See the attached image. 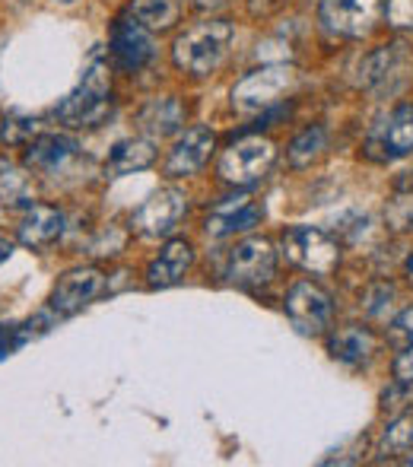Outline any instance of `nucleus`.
<instances>
[{
  "instance_id": "f257e3e1",
  "label": "nucleus",
  "mask_w": 413,
  "mask_h": 467,
  "mask_svg": "<svg viewBox=\"0 0 413 467\" xmlns=\"http://www.w3.org/2000/svg\"><path fill=\"white\" fill-rule=\"evenodd\" d=\"M235 38L232 23L226 19H204V23L185 29L172 45V61L181 74L207 77L226 61L229 45Z\"/></svg>"
},
{
  "instance_id": "f03ea898",
  "label": "nucleus",
  "mask_w": 413,
  "mask_h": 467,
  "mask_svg": "<svg viewBox=\"0 0 413 467\" xmlns=\"http://www.w3.org/2000/svg\"><path fill=\"white\" fill-rule=\"evenodd\" d=\"M111 111V74L99 55L87 64L77 89L55 109V118L67 128H93Z\"/></svg>"
},
{
  "instance_id": "7ed1b4c3",
  "label": "nucleus",
  "mask_w": 413,
  "mask_h": 467,
  "mask_svg": "<svg viewBox=\"0 0 413 467\" xmlns=\"http://www.w3.org/2000/svg\"><path fill=\"white\" fill-rule=\"evenodd\" d=\"M296 83V70L290 64H267L252 74H245L232 87V109L242 115H254V111H267L277 105L280 99L293 89Z\"/></svg>"
},
{
  "instance_id": "20e7f679",
  "label": "nucleus",
  "mask_w": 413,
  "mask_h": 467,
  "mask_svg": "<svg viewBox=\"0 0 413 467\" xmlns=\"http://www.w3.org/2000/svg\"><path fill=\"white\" fill-rule=\"evenodd\" d=\"M280 245H284V254L290 265L303 267L309 274H325L337 271L340 265V245L318 226H290L280 235Z\"/></svg>"
},
{
  "instance_id": "39448f33",
  "label": "nucleus",
  "mask_w": 413,
  "mask_h": 467,
  "mask_svg": "<svg viewBox=\"0 0 413 467\" xmlns=\"http://www.w3.org/2000/svg\"><path fill=\"white\" fill-rule=\"evenodd\" d=\"M277 160V147L267 137H242L220 156V179L226 185L248 188L271 172Z\"/></svg>"
},
{
  "instance_id": "423d86ee",
  "label": "nucleus",
  "mask_w": 413,
  "mask_h": 467,
  "mask_svg": "<svg viewBox=\"0 0 413 467\" xmlns=\"http://www.w3.org/2000/svg\"><path fill=\"white\" fill-rule=\"evenodd\" d=\"M188 213V197L179 188H160L137 207L130 226L143 239H166L179 229L181 216Z\"/></svg>"
},
{
  "instance_id": "0eeeda50",
  "label": "nucleus",
  "mask_w": 413,
  "mask_h": 467,
  "mask_svg": "<svg viewBox=\"0 0 413 467\" xmlns=\"http://www.w3.org/2000/svg\"><path fill=\"white\" fill-rule=\"evenodd\" d=\"M286 315H290L293 327L305 337H318L331 327L334 321V302L331 293L318 286L312 280H299L286 293Z\"/></svg>"
},
{
  "instance_id": "6e6552de",
  "label": "nucleus",
  "mask_w": 413,
  "mask_h": 467,
  "mask_svg": "<svg viewBox=\"0 0 413 467\" xmlns=\"http://www.w3.org/2000/svg\"><path fill=\"white\" fill-rule=\"evenodd\" d=\"M274 271H277V252H274L271 239H261V235H252V239L239 242V245L229 252V265H226V277L235 283V286H264V283L274 280Z\"/></svg>"
},
{
  "instance_id": "1a4fd4ad",
  "label": "nucleus",
  "mask_w": 413,
  "mask_h": 467,
  "mask_svg": "<svg viewBox=\"0 0 413 467\" xmlns=\"http://www.w3.org/2000/svg\"><path fill=\"white\" fill-rule=\"evenodd\" d=\"M108 51L124 74H137V70H143L150 61H153L156 45H153V36H150L147 26L128 13V16H118L115 23H111Z\"/></svg>"
},
{
  "instance_id": "9d476101",
  "label": "nucleus",
  "mask_w": 413,
  "mask_h": 467,
  "mask_svg": "<svg viewBox=\"0 0 413 467\" xmlns=\"http://www.w3.org/2000/svg\"><path fill=\"white\" fill-rule=\"evenodd\" d=\"M318 16L331 36L363 38L378 19V0H321Z\"/></svg>"
},
{
  "instance_id": "9b49d317",
  "label": "nucleus",
  "mask_w": 413,
  "mask_h": 467,
  "mask_svg": "<svg viewBox=\"0 0 413 467\" xmlns=\"http://www.w3.org/2000/svg\"><path fill=\"white\" fill-rule=\"evenodd\" d=\"M102 289H105V277L99 267H77V271H67L57 280L55 293H51V312H57V315L80 312V308L89 306Z\"/></svg>"
},
{
  "instance_id": "f8f14e48",
  "label": "nucleus",
  "mask_w": 413,
  "mask_h": 467,
  "mask_svg": "<svg viewBox=\"0 0 413 467\" xmlns=\"http://www.w3.org/2000/svg\"><path fill=\"white\" fill-rule=\"evenodd\" d=\"M216 147L213 130L207 128H188L185 134L175 140V147L169 150L166 160V175L169 179H188V175H198L207 166L210 153Z\"/></svg>"
},
{
  "instance_id": "ddd939ff",
  "label": "nucleus",
  "mask_w": 413,
  "mask_h": 467,
  "mask_svg": "<svg viewBox=\"0 0 413 467\" xmlns=\"http://www.w3.org/2000/svg\"><path fill=\"white\" fill-rule=\"evenodd\" d=\"M261 220H264V210H261V203H254L248 194L229 197V201L216 203L213 213L207 216V235L222 239V235L248 233V229H254Z\"/></svg>"
},
{
  "instance_id": "4468645a",
  "label": "nucleus",
  "mask_w": 413,
  "mask_h": 467,
  "mask_svg": "<svg viewBox=\"0 0 413 467\" xmlns=\"http://www.w3.org/2000/svg\"><path fill=\"white\" fill-rule=\"evenodd\" d=\"M194 265V248L188 245L185 239H172L162 245V252L150 261L147 267V283L153 289H166L175 286V283L185 280V274L191 271Z\"/></svg>"
},
{
  "instance_id": "2eb2a0df",
  "label": "nucleus",
  "mask_w": 413,
  "mask_h": 467,
  "mask_svg": "<svg viewBox=\"0 0 413 467\" xmlns=\"http://www.w3.org/2000/svg\"><path fill=\"white\" fill-rule=\"evenodd\" d=\"M64 233V213L48 203H29L19 220V242L26 248H51Z\"/></svg>"
},
{
  "instance_id": "dca6fc26",
  "label": "nucleus",
  "mask_w": 413,
  "mask_h": 467,
  "mask_svg": "<svg viewBox=\"0 0 413 467\" xmlns=\"http://www.w3.org/2000/svg\"><path fill=\"white\" fill-rule=\"evenodd\" d=\"M376 347H378L376 334L363 325H344L337 331H331V337H327V353L344 366L369 363Z\"/></svg>"
},
{
  "instance_id": "f3484780",
  "label": "nucleus",
  "mask_w": 413,
  "mask_h": 467,
  "mask_svg": "<svg viewBox=\"0 0 413 467\" xmlns=\"http://www.w3.org/2000/svg\"><path fill=\"white\" fill-rule=\"evenodd\" d=\"M77 156V140L67 134H38L26 147V166L36 172H57Z\"/></svg>"
},
{
  "instance_id": "a211bd4d",
  "label": "nucleus",
  "mask_w": 413,
  "mask_h": 467,
  "mask_svg": "<svg viewBox=\"0 0 413 467\" xmlns=\"http://www.w3.org/2000/svg\"><path fill=\"white\" fill-rule=\"evenodd\" d=\"M137 124L150 137H172L185 128V105L175 96L153 99V102H147L137 111Z\"/></svg>"
},
{
  "instance_id": "6ab92c4d",
  "label": "nucleus",
  "mask_w": 413,
  "mask_h": 467,
  "mask_svg": "<svg viewBox=\"0 0 413 467\" xmlns=\"http://www.w3.org/2000/svg\"><path fill=\"white\" fill-rule=\"evenodd\" d=\"M378 150L385 160H401L413 153V105H398L388 118L382 121L376 134Z\"/></svg>"
},
{
  "instance_id": "aec40b11",
  "label": "nucleus",
  "mask_w": 413,
  "mask_h": 467,
  "mask_svg": "<svg viewBox=\"0 0 413 467\" xmlns=\"http://www.w3.org/2000/svg\"><path fill=\"white\" fill-rule=\"evenodd\" d=\"M156 162V150L150 140H140V137H130V140H118L111 147L108 160H105V175L108 179H121V175L130 172H143Z\"/></svg>"
},
{
  "instance_id": "412c9836",
  "label": "nucleus",
  "mask_w": 413,
  "mask_h": 467,
  "mask_svg": "<svg viewBox=\"0 0 413 467\" xmlns=\"http://www.w3.org/2000/svg\"><path fill=\"white\" fill-rule=\"evenodd\" d=\"M130 16L140 19L150 32H166L179 23L181 4L179 0H130Z\"/></svg>"
},
{
  "instance_id": "4be33fe9",
  "label": "nucleus",
  "mask_w": 413,
  "mask_h": 467,
  "mask_svg": "<svg viewBox=\"0 0 413 467\" xmlns=\"http://www.w3.org/2000/svg\"><path fill=\"white\" fill-rule=\"evenodd\" d=\"M401 45H385V48L372 51L363 64V87L382 89L385 83L395 77V70H401Z\"/></svg>"
},
{
  "instance_id": "5701e85b",
  "label": "nucleus",
  "mask_w": 413,
  "mask_h": 467,
  "mask_svg": "<svg viewBox=\"0 0 413 467\" xmlns=\"http://www.w3.org/2000/svg\"><path fill=\"white\" fill-rule=\"evenodd\" d=\"M325 147H327V130L321 128V124L305 128L303 134L290 143V150H286V156H290V166H296V169L312 166V162L325 153Z\"/></svg>"
},
{
  "instance_id": "b1692460",
  "label": "nucleus",
  "mask_w": 413,
  "mask_h": 467,
  "mask_svg": "<svg viewBox=\"0 0 413 467\" xmlns=\"http://www.w3.org/2000/svg\"><path fill=\"white\" fill-rule=\"evenodd\" d=\"M413 445V417H398L385 426L382 432V442H378V451L382 455H398V451H410Z\"/></svg>"
},
{
  "instance_id": "393cba45",
  "label": "nucleus",
  "mask_w": 413,
  "mask_h": 467,
  "mask_svg": "<svg viewBox=\"0 0 413 467\" xmlns=\"http://www.w3.org/2000/svg\"><path fill=\"white\" fill-rule=\"evenodd\" d=\"M385 223L391 233H410L413 229V188L398 191L388 203H385Z\"/></svg>"
},
{
  "instance_id": "a878e982",
  "label": "nucleus",
  "mask_w": 413,
  "mask_h": 467,
  "mask_svg": "<svg viewBox=\"0 0 413 467\" xmlns=\"http://www.w3.org/2000/svg\"><path fill=\"white\" fill-rule=\"evenodd\" d=\"M388 344L398 347V350L413 344V306L404 308L401 315H395V321L388 325Z\"/></svg>"
},
{
  "instance_id": "bb28decb",
  "label": "nucleus",
  "mask_w": 413,
  "mask_h": 467,
  "mask_svg": "<svg viewBox=\"0 0 413 467\" xmlns=\"http://www.w3.org/2000/svg\"><path fill=\"white\" fill-rule=\"evenodd\" d=\"M0 191H4L10 203H16L19 197H26V175H19L10 162H0Z\"/></svg>"
},
{
  "instance_id": "cd10ccee",
  "label": "nucleus",
  "mask_w": 413,
  "mask_h": 467,
  "mask_svg": "<svg viewBox=\"0 0 413 467\" xmlns=\"http://www.w3.org/2000/svg\"><path fill=\"white\" fill-rule=\"evenodd\" d=\"M385 19L395 29H413V0H388L385 4Z\"/></svg>"
},
{
  "instance_id": "c85d7f7f",
  "label": "nucleus",
  "mask_w": 413,
  "mask_h": 467,
  "mask_svg": "<svg viewBox=\"0 0 413 467\" xmlns=\"http://www.w3.org/2000/svg\"><path fill=\"white\" fill-rule=\"evenodd\" d=\"M32 134H36V121H32V118H6L4 128H0V137H4L6 143H23V140H29Z\"/></svg>"
},
{
  "instance_id": "c756f323",
  "label": "nucleus",
  "mask_w": 413,
  "mask_h": 467,
  "mask_svg": "<svg viewBox=\"0 0 413 467\" xmlns=\"http://www.w3.org/2000/svg\"><path fill=\"white\" fill-rule=\"evenodd\" d=\"M391 372H395V381L401 385H413V344L398 350L395 363H391Z\"/></svg>"
},
{
  "instance_id": "7c9ffc66",
  "label": "nucleus",
  "mask_w": 413,
  "mask_h": 467,
  "mask_svg": "<svg viewBox=\"0 0 413 467\" xmlns=\"http://www.w3.org/2000/svg\"><path fill=\"white\" fill-rule=\"evenodd\" d=\"M26 337H29V334L19 331V327H4V325H0V357H10V353L16 350Z\"/></svg>"
},
{
  "instance_id": "2f4dec72",
  "label": "nucleus",
  "mask_w": 413,
  "mask_h": 467,
  "mask_svg": "<svg viewBox=\"0 0 413 467\" xmlns=\"http://www.w3.org/2000/svg\"><path fill=\"white\" fill-rule=\"evenodd\" d=\"M10 254H13V245L4 239V235H0V261H6V258H10Z\"/></svg>"
},
{
  "instance_id": "473e14b6",
  "label": "nucleus",
  "mask_w": 413,
  "mask_h": 467,
  "mask_svg": "<svg viewBox=\"0 0 413 467\" xmlns=\"http://www.w3.org/2000/svg\"><path fill=\"white\" fill-rule=\"evenodd\" d=\"M408 280H410V286H413V254L408 258Z\"/></svg>"
},
{
  "instance_id": "72a5a7b5",
  "label": "nucleus",
  "mask_w": 413,
  "mask_h": 467,
  "mask_svg": "<svg viewBox=\"0 0 413 467\" xmlns=\"http://www.w3.org/2000/svg\"><path fill=\"white\" fill-rule=\"evenodd\" d=\"M404 462H408V464H413V451H410V455H408V458H404Z\"/></svg>"
},
{
  "instance_id": "f704fd0d",
  "label": "nucleus",
  "mask_w": 413,
  "mask_h": 467,
  "mask_svg": "<svg viewBox=\"0 0 413 467\" xmlns=\"http://www.w3.org/2000/svg\"><path fill=\"white\" fill-rule=\"evenodd\" d=\"M55 4H74V0H55Z\"/></svg>"
}]
</instances>
